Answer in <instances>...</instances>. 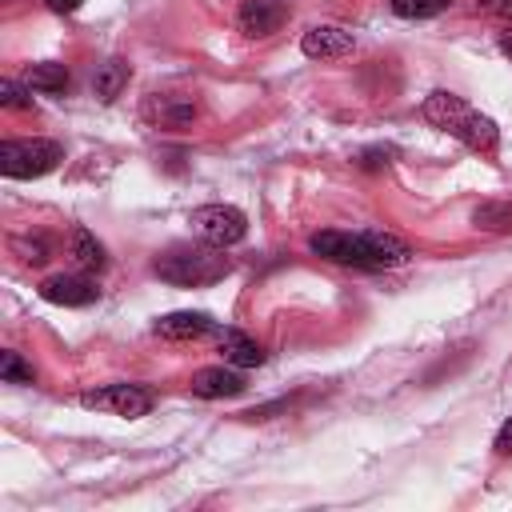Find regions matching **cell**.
<instances>
[{"instance_id":"cell-5","label":"cell","mask_w":512,"mask_h":512,"mask_svg":"<svg viewBox=\"0 0 512 512\" xmlns=\"http://www.w3.org/2000/svg\"><path fill=\"white\" fill-rule=\"evenodd\" d=\"M80 404L92 408V412H112V416H124V420H136L152 408V396L136 384H104V388H88L80 392Z\"/></svg>"},{"instance_id":"cell-21","label":"cell","mask_w":512,"mask_h":512,"mask_svg":"<svg viewBox=\"0 0 512 512\" xmlns=\"http://www.w3.org/2000/svg\"><path fill=\"white\" fill-rule=\"evenodd\" d=\"M0 104L12 108V112H28V108H32V96H28L24 84H16V80H0Z\"/></svg>"},{"instance_id":"cell-17","label":"cell","mask_w":512,"mask_h":512,"mask_svg":"<svg viewBox=\"0 0 512 512\" xmlns=\"http://www.w3.org/2000/svg\"><path fill=\"white\" fill-rule=\"evenodd\" d=\"M472 224L480 232H512V204L508 200H484L472 208Z\"/></svg>"},{"instance_id":"cell-3","label":"cell","mask_w":512,"mask_h":512,"mask_svg":"<svg viewBox=\"0 0 512 512\" xmlns=\"http://www.w3.org/2000/svg\"><path fill=\"white\" fill-rule=\"evenodd\" d=\"M64 160V144L56 140H4L0 144V172L8 180H32V176H44L52 172L56 164Z\"/></svg>"},{"instance_id":"cell-23","label":"cell","mask_w":512,"mask_h":512,"mask_svg":"<svg viewBox=\"0 0 512 512\" xmlns=\"http://www.w3.org/2000/svg\"><path fill=\"white\" fill-rule=\"evenodd\" d=\"M12 248H16L20 260H28V264H44V260H48V244H44L40 236H36V240H16Z\"/></svg>"},{"instance_id":"cell-24","label":"cell","mask_w":512,"mask_h":512,"mask_svg":"<svg viewBox=\"0 0 512 512\" xmlns=\"http://www.w3.org/2000/svg\"><path fill=\"white\" fill-rule=\"evenodd\" d=\"M392 156H396V148H364V152L356 156V164H360V168H384Z\"/></svg>"},{"instance_id":"cell-14","label":"cell","mask_w":512,"mask_h":512,"mask_svg":"<svg viewBox=\"0 0 512 512\" xmlns=\"http://www.w3.org/2000/svg\"><path fill=\"white\" fill-rule=\"evenodd\" d=\"M216 340H220L224 364H232V368H256V364H264V348L252 336H244L240 328H216Z\"/></svg>"},{"instance_id":"cell-9","label":"cell","mask_w":512,"mask_h":512,"mask_svg":"<svg viewBox=\"0 0 512 512\" xmlns=\"http://www.w3.org/2000/svg\"><path fill=\"white\" fill-rule=\"evenodd\" d=\"M40 296L48 300V304H64V308H84V304H92L96 296H100V288L88 280V276H48L44 284H40Z\"/></svg>"},{"instance_id":"cell-22","label":"cell","mask_w":512,"mask_h":512,"mask_svg":"<svg viewBox=\"0 0 512 512\" xmlns=\"http://www.w3.org/2000/svg\"><path fill=\"white\" fill-rule=\"evenodd\" d=\"M468 12L492 16V20H512V0H468Z\"/></svg>"},{"instance_id":"cell-8","label":"cell","mask_w":512,"mask_h":512,"mask_svg":"<svg viewBox=\"0 0 512 512\" xmlns=\"http://www.w3.org/2000/svg\"><path fill=\"white\" fill-rule=\"evenodd\" d=\"M284 16H288L284 0H244V4H240V12H236V24H240V32H244V36L264 40V36L280 32Z\"/></svg>"},{"instance_id":"cell-2","label":"cell","mask_w":512,"mask_h":512,"mask_svg":"<svg viewBox=\"0 0 512 512\" xmlns=\"http://www.w3.org/2000/svg\"><path fill=\"white\" fill-rule=\"evenodd\" d=\"M152 272L176 288H204V284H216L232 272V260L224 256V248H212V244H176L168 252H160L152 260Z\"/></svg>"},{"instance_id":"cell-27","label":"cell","mask_w":512,"mask_h":512,"mask_svg":"<svg viewBox=\"0 0 512 512\" xmlns=\"http://www.w3.org/2000/svg\"><path fill=\"white\" fill-rule=\"evenodd\" d=\"M496 44H500V52H504V56L512 60V24H508V28L500 32V40H496Z\"/></svg>"},{"instance_id":"cell-20","label":"cell","mask_w":512,"mask_h":512,"mask_svg":"<svg viewBox=\"0 0 512 512\" xmlns=\"http://www.w3.org/2000/svg\"><path fill=\"white\" fill-rule=\"evenodd\" d=\"M0 376H4V384H32L36 380L32 364H24L20 352H0Z\"/></svg>"},{"instance_id":"cell-11","label":"cell","mask_w":512,"mask_h":512,"mask_svg":"<svg viewBox=\"0 0 512 512\" xmlns=\"http://www.w3.org/2000/svg\"><path fill=\"white\" fill-rule=\"evenodd\" d=\"M360 236H364V248H368L372 268H400V264H408V260H412V248H408L400 236H392V232L364 228Z\"/></svg>"},{"instance_id":"cell-7","label":"cell","mask_w":512,"mask_h":512,"mask_svg":"<svg viewBox=\"0 0 512 512\" xmlns=\"http://www.w3.org/2000/svg\"><path fill=\"white\" fill-rule=\"evenodd\" d=\"M352 48H356V36L340 24H312L300 36V52L308 60H336V56H348Z\"/></svg>"},{"instance_id":"cell-6","label":"cell","mask_w":512,"mask_h":512,"mask_svg":"<svg viewBox=\"0 0 512 512\" xmlns=\"http://www.w3.org/2000/svg\"><path fill=\"white\" fill-rule=\"evenodd\" d=\"M308 248L332 264H348V268H372L368 260V248H364V236L360 232H340V228H324V232H312Z\"/></svg>"},{"instance_id":"cell-12","label":"cell","mask_w":512,"mask_h":512,"mask_svg":"<svg viewBox=\"0 0 512 512\" xmlns=\"http://www.w3.org/2000/svg\"><path fill=\"white\" fill-rule=\"evenodd\" d=\"M208 332H216V320L208 312H168L156 320V336L164 340H200Z\"/></svg>"},{"instance_id":"cell-15","label":"cell","mask_w":512,"mask_h":512,"mask_svg":"<svg viewBox=\"0 0 512 512\" xmlns=\"http://www.w3.org/2000/svg\"><path fill=\"white\" fill-rule=\"evenodd\" d=\"M128 76H132V68H128V60H120V56H112V60H104V64L96 68V76H92V92H96L100 100H116V96L124 92V84H128Z\"/></svg>"},{"instance_id":"cell-4","label":"cell","mask_w":512,"mask_h":512,"mask_svg":"<svg viewBox=\"0 0 512 512\" xmlns=\"http://www.w3.org/2000/svg\"><path fill=\"white\" fill-rule=\"evenodd\" d=\"M188 224H192V232H196L204 244H212V248H232V244H240V240L248 236V220H244V212L232 208V204H204V208H196V212L188 216Z\"/></svg>"},{"instance_id":"cell-13","label":"cell","mask_w":512,"mask_h":512,"mask_svg":"<svg viewBox=\"0 0 512 512\" xmlns=\"http://www.w3.org/2000/svg\"><path fill=\"white\" fill-rule=\"evenodd\" d=\"M160 128H192L196 120V100L192 96H152L148 108H144Z\"/></svg>"},{"instance_id":"cell-26","label":"cell","mask_w":512,"mask_h":512,"mask_svg":"<svg viewBox=\"0 0 512 512\" xmlns=\"http://www.w3.org/2000/svg\"><path fill=\"white\" fill-rule=\"evenodd\" d=\"M44 4H48L52 12H76V8L84 4V0H44Z\"/></svg>"},{"instance_id":"cell-16","label":"cell","mask_w":512,"mask_h":512,"mask_svg":"<svg viewBox=\"0 0 512 512\" xmlns=\"http://www.w3.org/2000/svg\"><path fill=\"white\" fill-rule=\"evenodd\" d=\"M68 248H72V260H76L84 272H100V268H104V260H108V256H104V244H100L88 228H80V224L72 228Z\"/></svg>"},{"instance_id":"cell-25","label":"cell","mask_w":512,"mask_h":512,"mask_svg":"<svg viewBox=\"0 0 512 512\" xmlns=\"http://www.w3.org/2000/svg\"><path fill=\"white\" fill-rule=\"evenodd\" d=\"M500 456H512V416L500 424V432H496V444H492Z\"/></svg>"},{"instance_id":"cell-10","label":"cell","mask_w":512,"mask_h":512,"mask_svg":"<svg viewBox=\"0 0 512 512\" xmlns=\"http://www.w3.org/2000/svg\"><path fill=\"white\" fill-rule=\"evenodd\" d=\"M248 384H244V376L228 364H220V368H200L196 376H192V396H200V400H224V396H240Z\"/></svg>"},{"instance_id":"cell-18","label":"cell","mask_w":512,"mask_h":512,"mask_svg":"<svg viewBox=\"0 0 512 512\" xmlns=\"http://www.w3.org/2000/svg\"><path fill=\"white\" fill-rule=\"evenodd\" d=\"M24 80H28V88H36V92H64V88H68V68H64V64H52V60L28 64Z\"/></svg>"},{"instance_id":"cell-19","label":"cell","mask_w":512,"mask_h":512,"mask_svg":"<svg viewBox=\"0 0 512 512\" xmlns=\"http://www.w3.org/2000/svg\"><path fill=\"white\" fill-rule=\"evenodd\" d=\"M388 4H392V12L404 16V20H428V16L444 12L452 0H388Z\"/></svg>"},{"instance_id":"cell-1","label":"cell","mask_w":512,"mask_h":512,"mask_svg":"<svg viewBox=\"0 0 512 512\" xmlns=\"http://www.w3.org/2000/svg\"><path fill=\"white\" fill-rule=\"evenodd\" d=\"M420 112H424V120H428L432 128L456 136V140H460L464 148H472V152H496V144H500L496 120L484 116L480 108H472L464 96H456V92H448V88H436V92L424 100Z\"/></svg>"}]
</instances>
